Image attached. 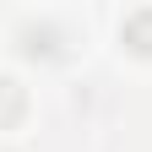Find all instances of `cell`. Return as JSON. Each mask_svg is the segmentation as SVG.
I'll list each match as a JSON object with an SVG mask.
<instances>
[{
	"instance_id": "obj_1",
	"label": "cell",
	"mask_w": 152,
	"mask_h": 152,
	"mask_svg": "<svg viewBox=\"0 0 152 152\" xmlns=\"http://www.w3.org/2000/svg\"><path fill=\"white\" fill-rule=\"evenodd\" d=\"M120 38H125L136 54H152V6H147V11H130L125 27H120Z\"/></svg>"
},
{
	"instance_id": "obj_2",
	"label": "cell",
	"mask_w": 152,
	"mask_h": 152,
	"mask_svg": "<svg viewBox=\"0 0 152 152\" xmlns=\"http://www.w3.org/2000/svg\"><path fill=\"white\" fill-rule=\"evenodd\" d=\"M22 114H27V92L16 87L11 76H0V130H11Z\"/></svg>"
},
{
	"instance_id": "obj_3",
	"label": "cell",
	"mask_w": 152,
	"mask_h": 152,
	"mask_svg": "<svg viewBox=\"0 0 152 152\" xmlns=\"http://www.w3.org/2000/svg\"><path fill=\"white\" fill-rule=\"evenodd\" d=\"M27 54H54V33H49V27H44V33L27 27Z\"/></svg>"
}]
</instances>
